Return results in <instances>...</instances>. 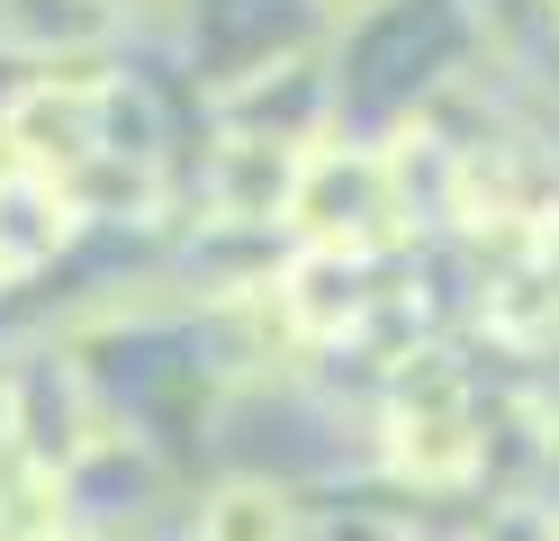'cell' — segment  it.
I'll list each match as a JSON object with an SVG mask.
<instances>
[{
    "mask_svg": "<svg viewBox=\"0 0 559 541\" xmlns=\"http://www.w3.org/2000/svg\"><path fill=\"white\" fill-rule=\"evenodd\" d=\"M289 235L298 244H334V252H379L406 235V199H397V163L370 136H325L298 172L289 199Z\"/></svg>",
    "mask_w": 559,
    "mask_h": 541,
    "instance_id": "obj_1",
    "label": "cell"
},
{
    "mask_svg": "<svg viewBox=\"0 0 559 541\" xmlns=\"http://www.w3.org/2000/svg\"><path fill=\"white\" fill-rule=\"evenodd\" d=\"M0 433H10L19 460H37L46 479L82 469L99 443H109L91 371L73 361V343H27V352L0 361Z\"/></svg>",
    "mask_w": 559,
    "mask_h": 541,
    "instance_id": "obj_2",
    "label": "cell"
},
{
    "mask_svg": "<svg viewBox=\"0 0 559 541\" xmlns=\"http://www.w3.org/2000/svg\"><path fill=\"white\" fill-rule=\"evenodd\" d=\"M0 144L19 172L73 180L82 163L109 154V72H37L0 108Z\"/></svg>",
    "mask_w": 559,
    "mask_h": 541,
    "instance_id": "obj_3",
    "label": "cell"
},
{
    "mask_svg": "<svg viewBox=\"0 0 559 541\" xmlns=\"http://www.w3.org/2000/svg\"><path fill=\"white\" fill-rule=\"evenodd\" d=\"M334 127H343V82H334V55H317V46H298V55H280V63L217 91V136H262V144L317 154Z\"/></svg>",
    "mask_w": 559,
    "mask_h": 541,
    "instance_id": "obj_4",
    "label": "cell"
},
{
    "mask_svg": "<svg viewBox=\"0 0 559 541\" xmlns=\"http://www.w3.org/2000/svg\"><path fill=\"white\" fill-rule=\"evenodd\" d=\"M271 307L298 343H343L379 316V252H334V244H298L271 280Z\"/></svg>",
    "mask_w": 559,
    "mask_h": 541,
    "instance_id": "obj_5",
    "label": "cell"
},
{
    "mask_svg": "<svg viewBox=\"0 0 559 541\" xmlns=\"http://www.w3.org/2000/svg\"><path fill=\"white\" fill-rule=\"evenodd\" d=\"M298 172L307 154L298 144H262V136H217L199 163V199L217 226H289V199H298Z\"/></svg>",
    "mask_w": 559,
    "mask_h": 541,
    "instance_id": "obj_6",
    "label": "cell"
},
{
    "mask_svg": "<svg viewBox=\"0 0 559 541\" xmlns=\"http://www.w3.org/2000/svg\"><path fill=\"white\" fill-rule=\"evenodd\" d=\"M127 19L109 0H0V63H46L73 72L82 55H109Z\"/></svg>",
    "mask_w": 559,
    "mask_h": 541,
    "instance_id": "obj_7",
    "label": "cell"
},
{
    "mask_svg": "<svg viewBox=\"0 0 559 541\" xmlns=\"http://www.w3.org/2000/svg\"><path fill=\"white\" fill-rule=\"evenodd\" d=\"M82 235V208L46 172H0V289H27L55 271V252Z\"/></svg>",
    "mask_w": 559,
    "mask_h": 541,
    "instance_id": "obj_8",
    "label": "cell"
},
{
    "mask_svg": "<svg viewBox=\"0 0 559 541\" xmlns=\"http://www.w3.org/2000/svg\"><path fill=\"white\" fill-rule=\"evenodd\" d=\"M190 541H298V505L271 479H235L190 515Z\"/></svg>",
    "mask_w": 559,
    "mask_h": 541,
    "instance_id": "obj_9",
    "label": "cell"
},
{
    "mask_svg": "<svg viewBox=\"0 0 559 541\" xmlns=\"http://www.w3.org/2000/svg\"><path fill=\"white\" fill-rule=\"evenodd\" d=\"M334 541H397V532H389V524H370V515H353V524H343Z\"/></svg>",
    "mask_w": 559,
    "mask_h": 541,
    "instance_id": "obj_10",
    "label": "cell"
},
{
    "mask_svg": "<svg viewBox=\"0 0 559 541\" xmlns=\"http://www.w3.org/2000/svg\"><path fill=\"white\" fill-rule=\"evenodd\" d=\"M109 10H118V19L135 27V19H154V0H109Z\"/></svg>",
    "mask_w": 559,
    "mask_h": 541,
    "instance_id": "obj_11",
    "label": "cell"
}]
</instances>
